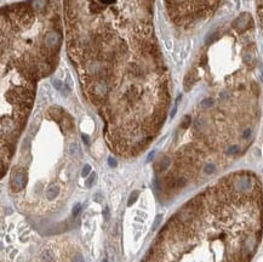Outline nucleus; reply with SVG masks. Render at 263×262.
<instances>
[{
	"label": "nucleus",
	"mask_w": 263,
	"mask_h": 262,
	"mask_svg": "<svg viewBox=\"0 0 263 262\" xmlns=\"http://www.w3.org/2000/svg\"><path fill=\"white\" fill-rule=\"evenodd\" d=\"M25 183H27V175H25L24 170L21 167L15 169L12 175H11V188H12V191H21L25 186Z\"/></svg>",
	"instance_id": "1"
},
{
	"label": "nucleus",
	"mask_w": 263,
	"mask_h": 262,
	"mask_svg": "<svg viewBox=\"0 0 263 262\" xmlns=\"http://www.w3.org/2000/svg\"><path fill=\"white\" fill-rule=\"evenodd\" d=\"M73 262H84V259L81 257L80 254H76V255H74V257H73Z\"/></svg>",
	"instance_id": "14"
},
{
	"label": "nucleus",
	"mask_w": 263,
	"mask_h": 262,
	"mask_svg": "<svg viewBox=\"0 0 263 262\" xmlns=\"http://www.w3.org/2000/svg\"><path fill=\"white\" fill-rule=\"evenodd\" d=\"M90 171H91V166L86 164V165L84 166V169H83V171H81V176H83V177H86V176L90 174Z\"/></svg>",
	"instance_id": "9"
},
{
	"label": "nucleus",
	"mask_w": 263,
	"mask_h": 262,
	"mask_svg": "<svg viewBox=\"0 0 263 262\" xmlns=\"http://www.w3.org/2000/svg\"><path fill=\"white\" fill-rule=\"evenodd\" d=\"M80 210H81V205L80 204L74 205V208H73V216H78L79 213H80Z\"/></svg>",
	"instance_id": "12"
},
{
	"label": "nucleus",
	"mask_w": 263,
	"mask_h": 262,
	"mask_svg": "<svg viewBox=\"0 0 263 262\" xmlns=\"http://www.w3.org/2000/svg\"><path fill=\"white\" fill-rule=\"evenodd\" d=\"M138 194H140V193H138L137 191L132 192V193L130 194V198H129V201H127V205H129V206H131V205H132V204H133V203L137 200V198H138Z\"/></svg>",
	"instance_id": "6"
},
{
	"label": "nucleus",
	"mask_w": 263,
	"mask_h": 262,
	"mask_svg": "<svg viewBox=\"0 0 263 262\" xmlns=\"http://www.w3.org/2000/svg\"><path fill=\"white\" fill-rule=\"evenodd\" d=\"M60 41H61V37H60V34H57L55 32H50L46 35V38H45V44H46L48 48L58 46Z\"/></svg>",
	"instance_id": "2"
},
{
	"label": "nucleus",
	"mask_w": 263,
	"mask_h": 262,
	"mask_svg": "<svg viewBox=\"0 0 263 262\" xmlns=\"http://www.w3.org/2000/svg\"><path fill=\"white\" fill-rule=\"evenodd\" d=\"M53 261V254L50 249H45L40 255V262H52Z\"/></svg>",
	"instance_id": "3"
},
{
	"label": "nucleus",
	"mask_w": 263,
	"mask_h": 262,
	"mask_svg": "<svg viewBox=\"0 0 263 262\" xmlns=\"http://www.w3.org/2000/svg\"><path fill=\"white\" fill-rule=\"evenodd\" d=\"M52 85H53L55 89H57V90H62V88L64 86L63 83H62L61 80H58V79H52Z\"/></svg>",
	"instance_id": "8"
},
{
	"label": "nucleus",
	"mask_w": 263,
	"mask_h": 262,
	"mask_svg": "<svg viewBox=\"0 0 263 262\" xmlns=\"http://www.w3.org/2000/svg\"><path fill=\"white\" fill-rule=\"evenodd\" d=\"M50 113L53 115V118H56V120H57V121H60L61 117L63 115V112H62V109H61V108H58V107H52V108L50 109Z\"/></svg>",
	"instance_id": "5"
},
{
	"label": "nucleus",
	"mask_w": 263,
	"mask_h": 262,
	"mask_svg": "<svg viewBox=\"0 0 263 262\" xmlns=\"http://www.w3.org/2000/svg\"><path fill=\"white\" fill-rule=\"evenodd\" d=\"M153 155H154V152H152V153L149 154V157H148V162H149V160H150V159L153 158Z\"/></svg>",
	"instance_id": "19"
},
{
	"label": "nucleus",
	"mask_w": 263,
	"mask_h": 262,
	"mask_svg": "<svg viewBox=\"0 0 263 262\" xmlns=\"http://www.w3.org/2000/svg\"><path fill=\"white\" fill-rule=\"evenodd\" d=\"M161 220H163V216H161V215H158V217H157V218H155V221H154V226H153V228H158V226L160 225Z\"/></svg>",
	"instance_id": "13"
},
{
	"label": "nucleus",
	"mask_w": 263,
	"mask_h": 262,
	"mask_svg": "<svg viewBox=\"0 0 263 262\" xmlns=\"http://www.w3.org/2000/svg\"><path fill=\"white\" fill-rule=\"evenodd\" d=\"M103 262H108V261H107V260H104V261H103Z\"/></svg>",
	"instance_id": "20"
},
{
	"label": "nucleus",
	"mask_w": 263,
	"mask_h": 262,
	"mask_svg": "<svg viewBox=\"0 0 263 262\" xmlns=\"http://www.w3.org/2000/svg\"><path fill=\"white\" fill-rule=\"evenodd\" d=\"M78 152V144L76 143H73L72 146H71V153L72 154H75Z\"/></svg>",
	"instance_id": "15"
},
{
	"label": "nucleus",
	"mask_w": 263,
	"mask_h": 262,
	"mask_svg": "<svg viewBox=\"0 0 263 262\" xmlns=\"http://www.w3.org/2000/svg\"><path fill=\"white\" fill-rule=\"evenodd\" d=\"M104 217H106V220H108V217H109V215H108V209H107V208L104 209Z\"/></svg>",
	"instance_id": "18"
},
{
	"label": "nucleus",
	"mask_w": 263,
	"mask_h": 262,
	"mask_svg": "<svg viewBox=\"0 0 263 262\" xmlns=\"http://www.w3.org/2000/svg\"><path fill=\"white\" fill-rule=\"evenodd\" d=\"M58 193H60V188H58V186H50L48 188V191H46V198L50 199V200H52V199H55V197L56 195H58Z\"/></svg>",
	"instance_id": "4"
},
{
	"label": "nucleus",
	"mask_w": 263,
	"mask_h": 262,
	"mask_svg": "<svg viewBox=\"0 0 263 262\" xmlns=\"http://www.w3.org/2000/svg\"><path fill=\"white\" fill-rule=\"evenodd\" d=\"M95 177H96V174L94 172V174H91L90 176H89V178L86 180V187H90L91 185H92V182L95 181Z\"/></svg>",
	"instance_id": "10"
},
{
	"label": "nucleus",
	"mask_w": 263,
	"mask_h": 262,
	"mask_svg": "<svg viewBox=\"0 0 263 262\" xmlns=\"http://www.w3.org/2000/svg\"><path fill=\"white\" fill-rule=\"evenodd\" d=\"M83 141L86 143V144H90V141H89V137L86 135H83Z\"/></svg>",
	"instance_id": "17"
},
{
	"label": "nucleus",
	"mask_w": 263,
	"mask_h": 262,
	"mask_svg": "<svg viewBox=\"0 0 263 262\" xmlns=\"http://www.w3.org/2000/svg\"><path fill=\"white\" fill-rule=\"evenodd\" d=\"M101 4H104V5H108V4H113L115 0H98Z\"/></svg>",
	"instance_id": "16"
},
{
	"label": "nucleus",
	"mask_w": 263,
	"mask_h": 262,
	"mask_svg": "<svg viewBox=\"0 0 263 262\" xmlns=\"http://www.w3.org/2000/svg\"><path fill=\"white\" fill-rule=\"evenodd\" d=\"M45 5H46V0H35V1H34V7H35L37 10L44 9Z\"/></svg>",
	"instance_id": "7"
},
{
	"label": "nucleus",
	"mask_w": 263,
	"mask_h": 262,
	"mask_svg": "<svg viewBox=\"0 0 263 262\" xmlns=\"http://www.w3.org/2000/svg\"><path fill=\"white\" fill-rule=\"evenodd\" d=\"M108 164H109V166L115 167L117 165H118V162H117V159H115V158L109 157V158H108Z\"/></svg>",
	"instance_id": "11"
}]
</instances>
